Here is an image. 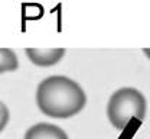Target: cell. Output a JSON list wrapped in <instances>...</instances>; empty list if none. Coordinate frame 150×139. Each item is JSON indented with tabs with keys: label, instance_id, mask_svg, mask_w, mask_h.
<instances>
[{
	"label": "cell",
	"instance_id": "6",
	"mask_svg": "<svg viewBox=\"0 0 150 139\" xmlns=\"http://www.w3.org/2000/svg\"><path fill=\"white\" fill-rule=\"evenodd\" d=\"M7 122H9V109L6 107L4 103L0 101V132L6 128Z\"/></svg>",
	"mask_w": 150,
	"mask_h": 139
},
{
	"label": "cell",
	"instance_id": "1",
	"mask_svg": "<svg viewBox=\"0 0 150 139\" xmlns=\"http://www.w3.org/2000/svg\"><path fill=\"white\" fill-rule=\"evenodd\" d=\"M36 103L45 116L68 119L84 109L87 96L74 80L64 76H52L38 86Z\"/></svg>",
	"mask_w": 150,
	"mask_h": 139
},
{
	"label": "cell",
	"instance_id": "2",
	"mask_svg": "<svg viewBox=\"0 0 150 139\" xmlns=\"http://www.w3.org/2000/svg\"><path fill=\"white\" fill-rule=\"evenodd\" d=\"M107 116L111 125L123 130L131 119L144 120L146 116V99L144 96L131 87H124L112 93L107 104Z\"/></svg>",
	"mask_w": 150,
	"mask_h": 139
},
{
	"label": "cell",
	"instance_id": "4",
	"mask_svg": "<svg viewBox=\"0 0 150 139\" xmlns=\"http://www.w3.org/2000/svg\"><path fill=\"white\" fill-rule=\"evenodd\" d=\"M25 139H68V136L61 128L55 125L38 123L26 130Z\"/></svg>",
	"mask_w": 150,
	"mask_h": 139
},
{
	"label": "cell",
	"instance_id": "7",
	"mask_svg": "<svg viewBox=\"0 0 150 139\" xmlns=\"http://www.w3.org/2000/svg\"><path fill=\"white\" fill-rule=\"evenodd\" d=\"M143 52H144V54L147 55V58L150 60V48H147V49H143Z\"/></svg>",
	"mask_w": 150,
	"mask_h": 139
},
{
	"label": "cell",
	"instance_id": "3",
	"mask_svg": "<svg viewBox=\"0 0 150 139\" xmlns=\"http://www.w3.org/2000/svg\"><path fill=\"white\" fill-rule=\"evenodd\" d=\"M28 58L35 65L39 67H51L55 65L64 58L65 49L64 48H30L25 51Z\"/></svg>",
	"mask_w": 150,
	"mask_h": 139
},
{
	"label": "cell",
	"instance_id": "5",
	"mask_svg": "<svg viewBox=\"0 0 150 139\" xmlns=\"http://www.w3.org/2000/svg\"><path fill=\"white\" fill-rule=\"evenodd\" d=\"M19 67V61L16 54L9 48H0V74L16 71Z\"/></svg>",
	"mask_w": 150,
	"mask_h": 139
}]
</instances>
